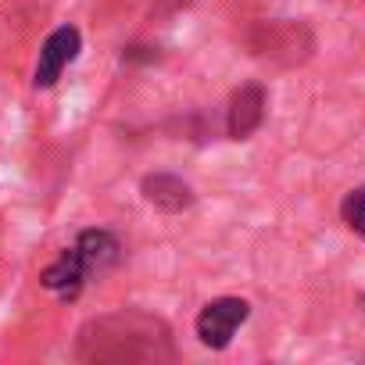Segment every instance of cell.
Listing matches in <instances>:
<instances>
[{
	"label": "cell",
	"instance_id": "cell-2",
	"mask_svg": "<svg viewBox=\"0 0 365 365\" xmlns=\"http://www.w3.org/2000/svg\"><path fill=\"white\" fill-rule=\"evenodd\" d=\"M79 54V29L76 26H61L47 36L43 51H40V61H36V76H33V86L36 90H47L58 83V76L65 72V65Z\"/></svg>",
	"mask_w": 365,
	"mask_h": 365
},
{
	"label": "cell",
	"instance_id": "cell-5",
	"mask_svg": "<svg viewBox=\"0 0 365 365\" xmlns=\"http://www.w3.org/2000/svg\"><path fill=\"white\" fill-rule=\"evenodd\" d=\"M86 265H83V258L76 255V247L72 251H65L54 265H47L43 269V276H40V283L47 287V290H58L65 301H72V297H79V290H83V283H86Z\"/></svg>",
	"mask_w": 365,
	"mask_h": 365
},
{
	"label": "cell",
	"instance_id": "cell-3",
	"mask_svg": "<svg viewBox=\"0 0 365 365\" xmlns=\"http://www.w3.org/2000/svg\"><path fill=\"white\" fill-rule=\"evenodd\" d=\"M265 118V90L258 83H247L233 93L230 101V136L233 140H247Z\"/></svg>",
	"mask_w": 365,
	"mask_h": 365
},
{
	"label": "cell",
	"instance_id": "cell-6",
	"mask_svg": "<svg viewBox=\"0 0 365 365\" xmlns=\"http://www.w3.org/2000/svg\"><path fill=\"white\" fill-rule=\"evenodd\" d=\"M76 255L83 258L86 272L93 276V272H104V269H111L118 262V240L111 233H104V230H86L76 240Z\"/></svg>",
	"mask_w": 365,
	"mask_h": 365
},
{
	"label": "cell",
	"instance_id": "cell-1",
	"mask_svg": "<svg viewBox=\"0 0 365 365\" xmlns=\"http://www.w3.org/2000/svg\"><path fill=\"white\" fill-rule=\"evenodd\" d=\"M247 315H251V308L240 297H219V301H212L197 315V336H201V344L212 347V351H222L233 340V333L247 322Z\"/></svg>",
	"mask_w": 365,
	"mask_h": 365
},
{
	"label": "cell",
	"instance_id": "cell-7",
	"mask_svg": "<svg viewBox=\"0 0 365 365\" xmlns=\"http://www.w3.org/2000/svg\"><path fill=\"white\" fill-rule=\"evenodd\" d=\"M344 222H347L358 237H365V187H361V190H351V194L344 197Z\"/></svg>",
	"mask_w": 365,
	"mask_h": 365
},
{
	"label": "cell",
	"instance_id": "cell-4",
	"mask_svg": "<svg viewBox=\"0 0 365 365\" xmlns=\"http://www.w3.org/2000/svg\"><path fill=\"white\" fill-rule=\"evenodd\" d=\"M143 197H147L154 208L172 212V215L194 205V190H190L179 175H165V172H158V175H147V179H143Z\"/></svg>",
	"mask_w": 365,
	"mask_h": 365
}]
</instances>
